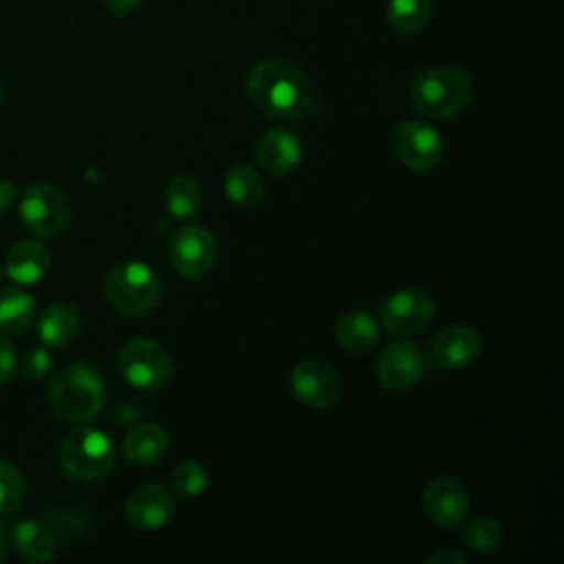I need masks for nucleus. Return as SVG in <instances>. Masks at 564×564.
<instances>
[{
    "label": "nucleus",
    "mask_w": 564,
    "mask_h": 564,
    "mask_svg": "<svg viewBox=\"0 0 564 564\" xmlns=\"http://www.w3.org/2000/svg\"><path fill=\"white\" fill-rule=\"evenodd\" d=\"M200 185L189 174H174L165 187L167 212L176 218H189L200 207Z\"/></svg>",
    "instance_id": "obj_25"
},
{
    "label": "nucleus",
    "mask_w": 564,
    "mask_h": 564,
    "mask_svg": "<svg viewBox=\"0 0 564 564\" xmlns=\"http://www.w3.org/2000/svg\"><path fill=\"white\" fill-rule=\"evenodd\" d=\"M209 485V471L196 460L178 463L170 474V487L181 498H196Z\"/></svg>",
    "instance_id": "obj_27"
},
{
    "label": "nucleus",
    "mask_w": 564,
    "mask_h": 564,
    "mask_svg": "<svg viewBox=\"0 0 564 564\" xmlns=\"http://www.w3.org/2000/svg\"><path fill=\"white\" fill-rule=\"evenodd\" d=\"M463 542L476 553H494L505 542L502 524L491 518H476L463 529Z\"/></svg>",
    "instance_id": "obj_26"
},
{
    "label": "nucleus",
    "mask_w": 564,
    "mask_h": 564,
    "mask_svg": "<svg viewBox=\"0 0 564 564\" xmlns=\"http://www.w3.org/2000/svg\"><path fill=\"white\" fill-rule=\"evenodd\" d=\"M48 399L57 416L70 423H84L104 410L106 381L93 366L68 364L53 375Z\"/></svg>",
    "instance_id": "obj_3"
},
{
    "label": "nucleus",
    "mask_w": 564,
    "mask_h": 564,
    "mask_svg": "<svg viewBox=\"0 0 564 564\" xmlns=\"http://www.w3.org/2000/svg\"><path fill=\"white\" fill-rule=\"evenodd\" d=\"M7 546H9V533H7L4 524H0V560H2L4 553H7Z\"/></svg>",
    "instance_id": "obj_34"
},
{
    "label": "nucleus",
    "mask_w": 564,
    "mask_h": 564,
    "mask_svg": "<svg viewBox=\"0 0 564 564\" xmlns=\"http://www.w3.org/2000/svg\"><path fill=\"white\" fill-rule=\"evenodd\" d=\"M249 101L271 119L291 121L315 112V93L306 73L286 59L258 62L247 79Z\"/></svg>",
    "instance_id": "obj_1"
},
{
    "label": "nucleus",
    "mask_w": 564,
    "mask_h": 564,
    "mask_svg": "<svg viewBox=\"0 0 564 564\" xmlns=\"http://www.w3.org/2000/svg\"><path fill=\"white\" fill-rule=\"evenodd\" d=\"M392 143L399 161L416 172H427L443 159V137L436 128L416 119L403 121L394 130Z\"/></svg>",
    "instance_id": "obj_10"
},
{
    "label": "nucleus",
    "mask_w": 564,
    "mask_h": 564,
    "mask_svg": "<svg viewBox=\"0 0 564 564\" xmlns=\"http://www.w3.org/2000/svg\"><path fill=\"white\" fill-rule=\"evenodd\" d=\"M425 372L423 348L412 341H397L388 346L377 361V377L386 390H410Z\"/></svg>",
    "instance_id": "obj_12"
},
{
    "label": "nucleus",
    "mask_w": 564,
    "mask_h": 564,
    "mask_svg": "<svg viewBox=\"0 0 564 564\" xmlns=\"http://www.w3.org/2000/svg\"><path fill=\"white\" fill-rule=\"evenodd\" d=\"M18 368V352L9 339L0 337V383H7Z\"/></svg>",
    "instance_id": "obj_30"
},
{
    "label": "nucleus",
    "mask_w": 564,
    "mask_h": 564,
    "mask_svg": "<svg viewBox=\"0 0 564 564\" xmlns=\"http://www.w3.org/2000/svg\"><path fill=\"white\" fill-rule=\"evenodd\" d=\"M167 449V434L156 423H139L123 438V456L134 465H154Z\"/></svg>",
    "instance_id": "obj_19"
},
{
    "label": "nucleus",
    "mask_w": 564,
    "mask_h": 564,
    "mask_svg": "<svg viewBox=\"0 0 564 564\" xmlns=\"http://www.w3.org/2000/svg\"><path fill=\"white\" fill-rule=\"evenodd\" d=\"M13 544L31 562H48L57 549L53 531L35 520H24L13 529Z\"/></svg>",
    "instance_id": "obj_22"
},
{
    "label": "nucleus",
    "mask_w": 564,
    "mask_h": 564,
    "mask_svg": "<svg viewBox=\"0 0 564 564\" xmlns=\"http://www.w3.org/2000/svg\"><path fill=\"white\" fill-rule=\"evenodd\" d=\"M126 518L141 531L163 529L174 518V498L159 482H143L126 498Z\"/></svg>",
    "instance_id": "obj_14"
},
{
    "label": "nucleus",
    "mask_w": 564,
    "mask_h": 564,
    "mask_svg": "<svg viewBox=\"0 0 564 564\" xmlns=\"http://www.w3.org/2000/svg\"><path fill=\"white\" fill-rule=\"evenodd\" d=\"M53 368V357L46 348H40V346H33L24 352L22 357V372L29 377V379H42L51 372Z\"/></svg>",
    "instance_id": "obj_29"
},
{
    "label": "nucleus",
    "mask_w": 564,
    "mask_h": 564,
    "mask_svg": "<svg viewBox=\"0 0 564 564\" xmlns=\"http://www.w3.org/2000/svg\"><path fill=\"white\" fill-rule=\"evenodd\" d=\"M295 397L315 410H326L339 399V379L335 370L319 359H304L291 372Z\"/></svg>",
    "instance_id": "obj_13"
},
{
    "label": "nucleus",
    "mask_w": 564,
    "mask_h": 564,
    "mask_svg": "<svg viewBox=\"0 0 564 564\" xmlns=\"http://www.w3.org/2000/svg\"><path fill=\"white\" fill-rule=\"evenodd\" d=\"M421 505L430 522L447 531L458 529L469 513L467 489L452 476L432 478L423 489Z\"/></svg>",
    "instance_id": "obj_11"
},
{
    "label": "nucleus",
    "mask_w": 564,
    "mask_h": 564,
    "mask_svg": "<svg viewBox=\"0 0 564 564\" xmlns=\"http://www.w3.org/2000/svg\"><path fill=\"white\" fill-rule=\"evenodd\" d=\"M482 352L480 335L463 324L445 326L432 339V355L434 359L447 370H460L474 364Z\"/></svg>",
    "instance_id": "obj_16"
},
{
    "label": "nucleus",
    "mask_w": 564,
    "mask_h": 564,
    "mask_svg": "<svg viewBox=\"0 0 564 564\" xmlns=\"http://www.w3.org/2000/svg\"><path fill=\"white\" fill-rule=\"evenodd\" d=\"M0 101H2V84H0Z\"/></svg>",
    "instance_id": "obj_36"
},
{
    "label": "nucleus",
    "mask_w": 564,
    "mask_h": 564,
    "mask_svg": "<svg viewBox=\"0 0 564 564\" xmlns=\"http://www.w3.org/2000/svg\"><path fill=\"white\" fill-rule=\"evenodd\" d=\"M117 368L137 390H159L172 379V357L152 339L126 341L119 350Z\"/></svg>",
    "instance_id": "obj_6"
},
{
    "label": "nucleus",
    "mask_w": 564,
    "mask_h": 564,
    "mask_svg": "<svg viewBox=\"0 0 564 564\" xmlns=\"http://www.w3.org/2000/svg\"><path fill=\"white\" fill-rule=\"evenodd\" d=\"M436 304L423 289H403L392 293L381 306V324L394 337L421 333L434 319Z\"/></svg>",
    "instance_id": "obj_8"
},
{
    "label": "nucleus",
    "mask_w": 564,
    "mask_h": 564,
    "mask_svg": "<svg viewBox=\"0 0 564 564\" xmlns=\"http://www.w3.org/2000/svg\"><path fill=\"white\" fill-rule=\"evenodd\" d=\"M24 494V482L18 467L9 460H0V516L11 513Z\"/></svg>",
    "instance_id": "obj_28"
},
{
    "label": "nucleus",
    "mask_w": 564,
    "mask_h": 564,
    "mask_svg": "<svg viewBox=\"0 0 564 564\" xmlns=\"http://www.w3.org/2000/svg\"><path fill=\"white\" fill-rule=\"evenodd\" d=\"M476 95L474 77L458 66H441L414 77L410 101L427 119H452L467 110Z\"/></svg>",
    "instance_id": "obj_2"
},
{
    "label": "nucleus",
    "mask_w": 564,
    "mask_h": 564,
    "mask_svg": "<svg viewBox=\"0 0 564 564\" xmlns=\"http://www.w3.org/2000/svg\"><path fill=\"white\" fill-rule=\"evenodd\" d=\"M35 315L33 297L18 289L0 293V333H22L29 328Z\"/></svg>",
    "instance_id": "obj_24"
},
{
    "label": "nucleus",
    "mask_w": 564,
    "mask_h": 564,
    "mask_svg": "<svg viewBox=\"0 0 564 564\" xmlns=\"http://www.w3.org/2000/svg\"><path fill=\"white\" fill-rule=\"evenodd\" d=\"M68 200L55 185H33L20 198V218L40 238L59 236L68 225Z\"/></svg>",
    "instance_id": "obj_7"
},
{
    "label": "nucleus",
    "mask_w": 564,
    "mask_h": 564,
    "mask_svg": "<svg viewBox=\"0 0 564 564\" xmlns=\"http://www.w3.org/2000/svg\"><path fill=\"white\" fill-rule=\"evenodd\" d=\"M258 165L271 176L293 172L302 161V141L286 128H271L256 143Z\"/></svg>",
    "instance_id": "obj_15"
},
{
    "label": "nucleus",
    "mask_w": 564,
    "mask_h": 564,
    "mask_svg": "<svg viewBox=\"0 0 564 564\" xmlns=\"http://www.w3.org/2000/svg\"><path fill=\"white\" fill-rule=\"evenodd\" d=\"M379 339V324L366 311H348L335 322V341L352 355L368 352Z\"/></svg>",
    "instance_id": "obj_18"
},
{
    "label": "nucleus",
    "mask_w": 564,
    "mask_h": 564,
    "mask_svg": "<svg viewBox=\"0 0 564 564\" xmlns=\"http://www.w3.org/2000/svg\"><path fill=\"white\" fill-rule=\"evenodd\" d=\"M106 300L126 315L152 311L161 297L156 271L139 260H128L112 267L104 280Z\"/></svg>",
    "instance_id": "obj_5"
},
{
    "label": "nucleus",
    "mask_w": 564,
    "mask_h": 564,
    "mask_svg": "<svg viewBox=\"0 0 564 564\" xmlns=\"http://www.w3.org/2000/svg\"><path fill=\"white\" fill-rule=\"evenodd\" d=\"M218 256V242L212 231L198 225L181 227L170 242V262L183 278L205 275Z\"/></svg>",
    "instance_id": "obj_9"
},
{
    "label": "nucleus",
    "mask_w": 564,
    "mask_h": 564,
    "mask_svg": "<svg viewBox=\"0 0 564 564\" xmlns=\"http://www.w3.org/2000/svg\"><path fill=\"white\" fill-rule=\"evenodd\" d=\"M51 269V251L40 240H20L7 253L4 273L18 284H37Z\"/></svg>",
    "instance_id": "obj_17"
},
{
    "label": "nucleus",
    "mask_w": 564,
    "mask_h": 564,
    "mask_svg": "<svg viewBox=\"0 0 564 564\" xmlns=\"http://www.w3.org/2000/svg\"><path fill=\"white\" fill-rule=\"evenodd\" d=\"M427 564H467V557L454 549H438L425 557Z\"/></svg>",
    "instance_id": "obj_31"
},
{
    "label": "nucleus",
    "mask_w": 564,
    "mask_h": 564,
    "mask_svg": "<svg viewBox=\"0 0 564 564\" xmlns=\"http://www.w3.org/2000/svg\"><path fill=\"white\" fill-rule=\"evenodd\" d=\"M225 194L238 207H256L264 198V178L249 163H234L225 172Z\"/></svg>",
    "instance_id": "obj_21"
},
{
    "label": "nucleus",
    "mask_w": 564,
    "mask_h": 564,
    "mask_svg": "<svg viewBox=\"0 0 564 564\" xmlns=\"http://www.w3.org/2000/svg\"><path fill=\"white\" fill-rule=\"evenodd\" d=\"M57 460L66 476L75 480H97L115 467V445L101 430L75 427L62 438Z\"/></svg>",
    "instance_id": "obj_4"
},
{
    "label": "nucleus",
    "mask_w": 564,
    "mask_h": 564,
    "mask_svg": "<svg viewBox=\"0 0 564 564\" xmlns=\"http://www.w3.org/2000/svg\"><path fill=\"white\" fill-rule=\"evenodd\" d=\"M82 319L75 306L66 302L48 304L37 317V335L46 346H66L79 333Z\"/></svg>",
    "instance_id": "obj_20"
},
{
    "label": "nucleus",
    "mask_w": 564,
    "mask_h": 564,
    "mask_svg": "<svg viewBox=\"0 0 564 564\" xmlns=\"http://www.w3.org/2000/svg\"><path fill=\"white\" fill-rule=\"evenodd\" d=\"M434 13V0H388L386 18L390 26L399 33L412 35L427 26Z\"/></svg>",
    "instance_id": "obj_23"
},
{
    "label": "nucleus",
    "mask_w": 564,
    "mask_h": 564,
    "mask_svg": "<svg viewBox=\"0 0 564 564\" xmlns=\"http://www.w3.org/2000/svg\"><path fill=\"white\" fill-rule=\"evenodd\" d=\"M2 275H4V269H2V267H0V280H2Z\"/></svg>",
    "instance_id": "obj_35"
},
{
    "label": "nucleus",
    "mask_w": 564,
    "mask_h": 564,
    "mask_svg": "<svg viewBox=\"0 0 564 564\" xmlns=\"http://www.w3.org/2000/svg\"><path fill=\"white\" fill-rule=\"evenodd\" d=\"M15 196H18V189H15V185H13L11 181H4V178H0V214H4V212H7V209L13 205Z\"/></svg>",
    "instance_id": "obj_32"
},
{
    "label": "nucleus",
    "mask_w": 564,
    "mask_h": 564,
    "mask_svg": "<svg viewBox=\"0 0 564 564\" xmlns=\"http://www.w3.org/2000/svg\"><path fill=\"white\" fill-rule=\"evenodd\" d=\"M143 0H104V4L112 11V13H130L134 11Z\"/></svg>",
    "instance_id": "obj_33"
}]
</instances>
